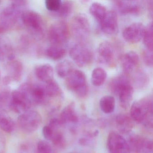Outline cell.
Returning <instances> with one entry per match:
<instances>
[{"instance_id":"20","label":"cell","mask_w":153,"mask_h":153,"mask_svg":"<svg viewBox=\"0 0 153 153\" xmlns=\"http://www.w3.org/2000/svg\"><path fill=\"white\" fill-rule=\"evenodd\" d=\"M89 12L93 17L100 24L108 11L103 5L99 2H95L90 5Z\"/></svg>"},{"instance_id":"31","label":"cell","mask_w":153,"mask_h":153,"mask_svg":"<svg viewBox=\"0 0 153 153\" xmlns=\"http://www.w3.org/2000/svg\"><path fill=\"white\" fill-rule=\"evenodd\" d=\"M38 153H52V150L50 144L45 140L39 141L37 146Z\"/></svg>"},{"instance_id":"33","label":"cell","mask_w":153,"mask_h":153,"mask_svg":"<svg viewBox=\"0 0 153 153\" xmlns=\"http://www.w3.org/2000/svg\"><path fill=\"white\" fill-rule=\"evenodd\" d=\"M9 97V92L6 90L0 91V108L3 107L7 102Z\"/></svg>"},{"instance_id":"41","label":"cell","mask_w":153,"mask_h":153,"mask_svg":"<svg viewBox=\"0 0 153 153\" xmlns=\"http://www.w3.org/2000/svg\"><path fill=\"white\" fill-rule=\"evenodd\" d=\"M1 1H0V3H1Z\"/></svg>"},{"instance_id":"23","label":"cell","mask_w":153,"mask_h":153,"mask_svg":"<svg viewBox=\"0 0 153 153\" xmlns=\"http://www.w3.org/2000/svg\"><path fill=\"white\" fill-rule=\"evenodd\" d=\"M100 106L101 110L105 113H111L115 109V99L112 96H105L100 100Z\"/></svg>"},{"instance_id":"2","label":"cell","mask_w":153,"mask_h":153,"mask_svg":"<svg viewBox=\"0 0 153 153\" xmlns=\"http://www.w3.org/2000/svg\"><path fill=\"white\" fill-rule=\"evenodd\" d=\"M66 86L79 97H85L88 93L85 74L80 70H74L67 77Z\"/></svg>"},{"instance_id":"24","label":"cell","mask_w":153,"mask_h":153,"mask_svg":"<svg viewBox=\"0 0 153 153\" xmlns=\"http://www.w3.org/2000/svg\"><path fill=\"white\" fill-rule=\"evenodd\" d=\"M46 54L50 59L53 60H58L65 57L66 51L61 46L53 45L46 49Z\"/></svg>"},{"instance_id":"11","label":"cell","mask_w":153,"mask_h":153,"mask_svg":"<svg viewBox=\"0 0 153 153\" xmlns=\"http://www.w3.org/2000/svg\"><path fill=\"white\" fill-rule=\"evenodd\" d=\"M145 27L143 24L137 22L125 27L123 31V39L128 42L136 43L143 38Z\"/></svg>"},{"instance_id":"25","label":"cell","mask_w":153,"mask_h":153,"mask_svg":"<svg viewBox=\"0 0 153 153\" xmlns=\"http://www.w3.org/2000/svg\"><path fill=\"white\" fill-rule=\"evenodd\" d=\"M73 70V66L71 62L68 60L61 62L57 64L56 71L59 77L63 78L67 77Z\"/></svg>"},{"instance_id":"8","label":"cell","mask_w":153,"mask_h":153,"mask_svg":"<svg viewBox=\"0 0 153 153\" xmlns=\"http://www.w3.org/2000/svg\"><path fill=\"white\" fill-rule=\"evenodd\" d=\"M41 115L35 111H27L21 114L18 119L20 128L27 132L36 130L41 125Z\"/></svg>"},{"instance_id":"28","label":"cell","mask_w":153,"mask_h":153,"mask_svg":"<svg viewBox=\"0 0 153 153\" xmlns=\"http://www.w3.org/2000/svg\"><path fill=\"white\" fill-rule=\"evenodd\" d=\"M153 23H149L145 27V32L143 35V42L147 50L153 51Z\"/></svg>"},{"instance_id":"36","label":"cell","mask_w":153,"mask_h":153,"mask_svg":"<svg viewBox=\"0 0 153 153\" xmlns=\"http://www.w3.org/2000/svg\"><path fill=\"white\" fill-rule=\"evenodd\" d=\"M60 125L61 123L59 119L54 118L50 121L49 126L53 130L57 128Z\"/></svg>"},{"instance_id":"13","label":"cell","mask_w":153,"mask_h":153,"mask_svg":"<svg viewBox=\"0 0 153 153\" xmlns=\"http://www.w3.org/2000/svg\"><path fill=\"white\" fill-rule=\"evenodd\" d=\"M100 25L101 31L104 33L111 35L115 33L118 27V17L116 12L113 11L107 12Z\"/></svg>"},{"instance_id":"14","label":"cell","mask_w":153,"mask_h":153,"mask_svg":"<svg viewBox=\"0 0 153 153\" xmlns=\"http://www.w3.org/2000/svg\"><path fill=\"white\" fill-rule=\"evenodd\" d=\"M99 60L102 62L110 64L113 61L114 51L113 46L108 42H103L99 45L98 48Z\"/></svg>"},{"instance_id":"27","label":"cell","mask_w":153,"mask_h":153,"mask_svg":"<svg viewBox=\"0 0 153 153\" xmlns=\"http://www.w3.org/2000/svg\"><path fill=\"white\" fill-rule=\"evenodd\" d=\"M45 87L47 97H57L62 94L58 83L53 79L45 83Z\"/></svg>"},{"instance_id":"12","label":"cell","mask_w":153,"mask_h":153,"mask_svg":"<svg viewBox=\"0 0 153 153\" xmlns=\"http://www.w3.org/2000/svg\"><path fill=\"white\" fill-rule=\"evenodd\" d=\"M114 3L117 10L123 15H137L141 10V4L137 1H119Z\"/></svg>"},{"instance_id":"6","label":"cell","mask_w":153,"mask_h":153,"mask_svg":"<svg viewBox=\"0 0 153 153\" xmlns=\"http://www.w3.org/2000/svg\"><path fill=\"white\" fill-rule=\"evenodd\" d=\"M71 27L73 36L78 40H86L90 34V24L85 14L75 15L71 20Z\"/></svg>"},{"instance_id":"30","label":"cell","mask_w":153,"mask_h":153,"mask_svg":"<svg viewBox=\"0 0 153 153\" xmlns=\"http://www.w3.org/2000/svg\"><path fill=\"white\" fill-rule=\"evenodd\" d=\"M62 1L61 0H46L45 1V7L51 13L55 12L60 7Z\"/></svg>"},{"instance_id":"10","label":"cell","mask_w":153,"mask_h":153,"mask_svg":"<svg viewBox=\"0 0 153 153\" xmlns=\"http://www.w3.org/2000/svg\"><path fill=\"white\" fill-rule=\"evenodd\" d=\"M107 147L111 153H128L130 149L125 139L115 131H112L109 134Z\"/></svg>"},{"instance_id":"21","label":"cell","mask_w":153,"mask_h":153,"mask_svg":"<svg viewBox=\"0 0 153 153\" xmlns=\"http://www.w3.org/2000/svg\"><path fill=\"white\" fill-rule=\"evenodd\" d=\"M73 10V4L70 1H62L60 7L57 11L51 12V15L54 17L64 18L69 16L72 13Z\"/></svg>"},{"instance_id":"40","label":"cell","mask_w":153,"mask_h":153,"mask_svg":"<svg viewBox=\"0 0 153 153\" xmlns=\"http://www.w3.org/2000/svg\"><path fill=\"white\" fill-rule=\"evenodd\" d=\"M1 71H0V79H1Z\"/></svg>"},{"instance_id":"1","label":"cell","mask_w":153,"mask_h":153,"mask_svg":"<svg viewBox=\"0 0 153 153\" xmlns=\"http://www.w3.org/2000/svg\"><path fill=\"white\" fill-rule=\"evenodd\" d=\"M110 86L111 91L119 96L120 106L127 109L130 105L134 93L129 79L125 76H118L112 80Z\"/></svg>"},{"instance_id":"22","label":"cell","mask_w":153,"mask_h":153,"mask_svg":"<svg viewBox=\"0 0 153 153\" xmlns=\"http://www.w3.org/2000/svg\"><path fill=\"white\" fill-rule=\"evenodd\" d=\"M106 71L101 68H96L93 70L91 75V82L95 86L102 85L106 79Z\"/></svg>"},{"instance_id":"37","label":"cell","mask_w":153,"mask_h":153,"mask_svg":"<svg viewBox=\"0 0 153 153\" xmlns=\"http://www.w3.org/2000/svg\"><path fill=\"white\" fill-rule=\"evenodd\" d=\"M87 140L85 139L82 138L79 140V143L82 145H85L87 143Z\"/></svg>"},{"instance_id":"7","label":"cell","mask_w":153,"mask_h":153,"mask_svg":"<svg viewBox=\"0 0 153 153\" xmlns=\"http://www.w3.org/2000/svg\"><path fill=\"white\" fill-rule=\"evenodd\" d=\"M70 55L73 61L79 67L87 66L93 59L91 50L88 46L81 44L76 45L71 48Z\"/></svg>"},{"instance_id":"38","label":"cell","mask_w":153,"mask_h":153,"mask_svg":"<svg viewBox=\"0 0 153 153\" xmlns=\"http://www.w3.org/2000/svg\"><path fill=\"white\" fill-rule=\"evenodd\" d=\"M98 133H99V132L98 131H95L94 132H93V136H94V137H96L98 135Z\"/></svg>"},{"instance_id":"9","label":"cell","mask_w":153,"mask_h":153,"mask_svg":"<svg viewBox=\"0 0 153 153\" xmlns=\"http://www.w3.org/2000/svg\"><path fill=\"white\" fill-rule=\"evenodd\" d=\"M11 96L12 100L10 107L15 112L23 113L31 107L32 102L27 95L19 88L14 90Z\"/></svg>"},{"instance_id":"26","label":"cell","mask_w":153,"mask_h":153,"mask_svg":"<svg viewBox=\"0 0 153 153\" xmlns=\"http://www.w3.org/2000/svg\"><path fill=\"white\" fill-rule=\"evenodd\" d=\"M0 128L7 133H11L15 129V123L4 112H0Z\"/></svg>"},{"instance_id":"35","label":"cell","mask_w":153,"mask_h":153,"mask_svg":"<svg viewBox=\"0 0 153 153\" xmlns=\"http://www.w3.org/2000/svg\"><path fill=\"white\" fill-rule=\"evenodd\" d=\"M42 132L44 137L47 140H51L54 133L53 130L49 126H45L43 127Z\"/></svg>"},{"instance_id":"5","label":"cell","mask_w":153,"mask_h":153,"mask_svg":"<svg viewBox=\"0 0 153 153\" xmlns=\"http://www.w3.org/2000/svg\"><path fill=\"white\" fill-rule=\"evenodd\" d=\"M20 16L23 24L33 34L39 37L42 35L43 20L40 14L33 10H25Z\"/></svg>"},{"instance_id":"29","label":"cell","mask_w":153,"mask_h":153,"mask_svg":"<svg viewBox=\"0 0 153 153\" xmlns=\"http://www.w3.org/2000/svg\"><path fill=\"white\" fill-rule=\"evenodd\" d=\"M10 79L19 81L21 78L23 71V65L20 62L15 61L11 62L10 65Z\"/></svg>"},{"instance_id":"39","label":"cell","mask_w":153,"mask_h":153,"mask_svg":"<svg viewBox=\"0 0 153 153\" xmlns=\"http://www.w3.org/2000/svg\"><path fill=\"white\" fill-rule=\"evenodd\" d=\"M2 54V51L1 50V48L0 47V56Z\"/></svg>"},{"instance_id":"17","label":"cell","mask_w":153,"mask_h":153,"mask_svg":"<svg viewBox=\"0 0 153 153\" xmlns=\"http://www.w3.org/2000/svg\"><path fill=\"white\" fill-rule=\"evenodd\" d=\"M139 62V58L136 52L130 51L126 53L122 59L123 70L126 73H130L137 66Z\"/></svg>"},{"instance_id":"18","label":"cell","mask_w":153,"mask_h":153,"mask_svg":"<svg viewBox=\"0 0 153 153\" xmlns=\"http://www.w3.org/2000/svg\"><path fill=\"white\" fill-rule=\"evenodd\" d=\"M117 128L122 133L130 132L134 126L132 119L126 114H120L115 119Z\"/></svg>"},{"instance_id":"19","label":"cell","mask_w":153,"mask_h":153,"mask_svg":"<svg viewBox=\"0 0 153 153\" xmlns=\"http://www.w3.org/2000/svg\"><path fill=\"white\" fill-rule=\"evenodd\" d=\"M59 120L61 125L68 122L76 123L78 121V117L75 112V103L73 102L70 103L63 109Z\"/></svg>"},{"instance_id":"32","label":"cell","mask_w":153,"mask_h":153,"mask_svg":"<svg viewBox=\"0 0 153 153\" xmlns=\"http://www.w3.org/2000/svg\"><path fill=\"white\" fill-rule=\"evenodd\" d=\"M153 51L149 50H145L143 53V60L145 64L148 66L151 67L153 66Z\"/></svg>"},{"instance_id":"4","label":"cell","mask_w":153,"mask_h":153,"mask_svg":"<svg viewBox=\"0 0 153 153\" xmlns=\"http://www.w3.org/2000/svg\"><path fill=\"white\" fill-rule=\"evenodd\" d=\"M68 26L63 21H58L53 23L48 31V36L53 45H60L67 42L69 38Z\"/></svg>"},{"instance_id":"15","label":"cell","mask_w":153,"mask_h":153,"mask_svg":"<svg viewBox=\"0 0 153 153\" xmlns=\"http://www.w3.org/2000/svg\"><path fill=\"white\" fill-rule=\"evenodd\" d=\"M27 95L31 102L33 101L38 104L43 102L47 97L45 87L41 85L30 84Z\"/></svg>"},{"instance_id":"3","label":"cell","mask_w":153,"mask_h":153,"mask_svg":"<svg viewBox=\"0 0 153 153\" xmlns=\"http://www.w3.org/2000/svg\"><path fill=\"white\" fill-rule=\"evenodd\" d=\"M153 113V101L150 97L143 98L132 104L130 110L131 117L138 123L145 121Z\"/></svg>"},{"instance_id":"34","label":"cell","mask_w":153,"mask_h":153,"mask_svg":"<svg viewBox=\"0 0 153 153\" xmlns=\"http://www.w3.org/2000/svg\"><path fill=\"white\" fill-rule=\"evenodd\" d=\"M51 140L55 146H59L63 143V136L60 132L53 133V136Z\"/></svg>"},{"instance_id":"16","label":"cell","mask_w":153,"mask_h":153,"mask_svg":"<svg viewBox=\"0 0 153 153\" xmlns=\"http://www.w3.org/2000/svg\"><path fill=\"white\" fill-rule=\"evenodd\" d=\"M35 74L42 82L46 83L53 79V69L50 64H43L36 67Z\"/></svg>"}]
</instances>
